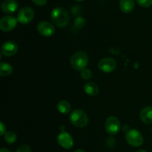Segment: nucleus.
Wrapping results in <instances>:
<instances>
[{
    "instance_id": "nucleus-1",
    "label": "nucleus",
    "mask_w": 152,
    "mask_h": 152,
    "mask_svg": "<svg viewBox=\"0 0 152 152\" xmlns=\"http://www.w3.org/2000/svg\"><path fill=\"white\" fill-rule=\"evenodd\" d=\"M50 16L53 24L59 28L66 26L70 20V16L68 11L63 7H55L52 10Z\"/></svg>"
},
{
    "instance_id": "nucleus-2",
    "label": "nucleus",
    "mask_w": 152,
    "mask_h": 152,
    "mask_svg": "<svg viewBox=\"0 0 152 152\" xmlns=\"http://www.w3.org/2000/svg\"><path fill=\"white\" fill-rule=\"evenodd\" d=\"M88 62V55L83 51H78L71 58V65L77 71H83L87 66Z\"/></svg>"
},
{
    "instance_id": "nucleus-3",
    "label": "nucleus",
    "mask_w": 152,
    "mask_h": 152,
    "mask_svg": "<svg viewBox=\"0 0 152 152\" xmlns=\"http://www.w3.org/2000/svg\"><path fill=\"white\" fill-rule=\"evenodd\" d=\"M70 121L76 127L83 128L87 126L88 123V118L84 111L76 109L73 111L70 115Z\"/></svg>"
},
{
    "instance_id": "nucleus-4",
    "label": "nucleus",
    "mask_w": 152,
    "mask_h": 152,
    "mask_svg": "<svg viewBox=\"0 0 152 152\" xmlns=\"http://www.w3.org/2000/svg\"><path fill=\"white\" fill-rule=\"evenodd\" d=\"M126 140L133 147H140L143 144V137L140 132L136 129H131L126 134Z\"/></svg>"
},
{
    "instance_id": "nucleus-5",
    "label": "nucleus",
    "mask_w": 152,
    "mask_h": 152,
    "mask_svg": "<svg viewBox=\"0 0 152 152\" xmlns=\"http://www.w3.org/2000/svg\"><path fill=\"white\" fill-rule=\"evenodd\" d=\"M34 12L30 7H23L19 10L17 14V20L21 24H28L33 20Z\"/></svg>"
},
{
    "instance_id": "nucleus-6",
    "label": "nucleus",
    "mask_w": 152,
    "mask_h": 152,
    "mask_svg": "<svg viewBox=\"0 0 152 152\" xmlns=\"http://www.w3.org/2000/svg\"><path fill=\"white\" fill-rule=\"evenodd\" d=\"M105 131L110 135H115L120 131V123L116 117H109L105 120Z\"/></svg>"
},
{
    "instance_id": "nucleus-7",
    "label": "nucleus",
    "mask_w": 152,
    "mask_h": 152,
    "mask_svg": "<svg viewBox=\"0 0 152 152\" xmlns=\"http://www.w3.org/2000/svg\"><path fill=\"white\" fill-rule=\"evenodd\" d=\"M17 19L12 16H5L0 20V28L2 31L8 32L14 29L17 24Z\"/></svg>"
},
{
    "instance_id": "nucleus-8",
    "label": "nucleus",
    "mask_w": 152,
    "mask_h": 152,
    "mask_svg": "<svg viewBox=\"0 0 152 152\" xmlns=\"http://www.w3.org/2000/svg\"><path fill=\"white\" fill-rule=\"evenodd\" d=\"M98 68L105 73H111L116 68V62L112 58H103L98 63Z\"/></svg>"
},
{
    "instance_id": "nucleus-9",
    "label": "nucleus",
    "mask_w": 152,
    "mask_h": 152,
    "mask_svg": "<svg viewBox=\"0 0 152 152\" xmlns=\"http://www.w3.org/2000/svg\"><path fill=\"white\" fill-rule=\"evenodd\" d=\"M57 142L62 148L65 149H70L72 148L74 145V140H73L72 137L68 132H65L62 131L57 137Z\"/></svg>"
},
{
    "instance_id": "nucleus-10",
    "label": "nucleus",
    "mask_w": 152,
    "mask_h": 152,
    "mask_svg": "<svg viewBox=\"0 0 152 152\" xmlns=\"http://www.w3.org/2000/svg\"><path fill=\"white\" fill-rule=\"evenodd\" d=\"M18 50V45L15 42L9 41L5 42L1 47V54L5 56H13Z\"/></svg>"
},
{
    "instance_id": "nucleus-11",
    "label": "nucleus",
    "mask_w": 152,
    "mask_h": 152,
    "mask_svg": "<svg viewBox=\"0 0 152 152\" xmlns=\"http://www.w3.org/2000/svg\"><path fill=\"white\" fill-rule=\"evenodd\" d=\"M37 30L42 36L45 37H48L53 35L55 31L53 25L46 21L39 22L37 26Z\"/></svg>"
},
{
    "instance_id": "nucleus-12",
    "label": "nucleus",
    "mask_w": 152,
    "mask_h": 152,
    "mask_svg": "<svg viewBox=\"0 0 152 152\" xmlns=\"http://www.w3.org/2000/svg\"><path fill=\"white\" fill-rule=\"evenodd\" d=\"M18 3L15 0H4L1 4V8L4 13H14L18 8Z\"/></svg>"
},
{
    "instance_id": "nucleus-13",
    "label": "nucleus",
    "mask_w": 152,
    "mask_h": 152,
    "mask_svg": "<svg viewBox=\"0 0 152 152\" xmlns=\"http://www.w3.org/2000/svg\"><path fill=\"white\" fill-rule=\"evenodd\" d=\"M140 120L145 124L152 123V107L146 106L141 110Z\"/></svg>"
},
{
    "instance_id": "nucleus-14",
    "label": "nucleus",
    "mask_w": 152,
    "mask_h": 152,
    "mask_svg": "<svg viewBox=\"0 0 152 152\" xmlns=\"http://www.w3.org/2000/svg\"><path fill=\"white\" fill-rule=\"evenodd\" d=\"M134 0H120V8L123 13H129L134 8Z\"/></svg>"
},
{
    "instance_id": "nucleus-15",
    "label": "nucleus",
    "mask_w": 152,
    "mask_h": 152,
    "mask_svg": "<svg viewBox=\"0 0 152 152\" xmlns=\"http://www.w3.org/2000/svg\"><path fill=\"white\" fill-rule=\"evenodd\" d=\"M85 91L90 96H96L99 93V88L93 82H89L85 85Z\"/></svg>"
},
{
    "instance_id": "nucleus-16",
    "label": "nucleus",
    "mask_w": 152,
    "mask_h": 152,
    "mask_svg": "<svg viewBox=\"0 0 152 152\" xmlns=\"http://www.w3.org/2000/svg\"><path fill=\"white\" fill-rule=\"evenodd\" d=\"M13 67L8 63L1 62L0 64V75L1 77H7L13 73Z\"/></svg>"
},
{
    "instance_id": "nucleus-17",
    "label": "nucleus",
    "mask_w": 152,
    "mask_h": 152,
    "mask_svg": "<svg viewBox=\"0 0 152 152\" xmlns=\"http://www.w3.org/2000/svg\"><path fill=\"white\" fill-rule=\"evenodd\" d=\"M58 111L62 114H68L71 111V105L67 101L62 100L58 102L57 104Z\"/></svg>"
},
{
    "instance_id": "nucleus-18",
    "label": "nucleus",
    "mask_w": 152,
    "mask_h": 152,
    "mask_svg": "<svg viewBox=\"0 0 152 152\" xmlns=\"http://www.w3.org/2000/svg\"><path fill=\"white\" fill-rule=\"evenodd\" d=\"M16 139L17 137H16V134L13 132H8L4 134V140L9 144L14 143L16 141Z\"/></svg>"
},
{
    "instance_id": "nucleus-19",
    "label": "nucleus",
    "mask_w": 152,
    "mask_h": 152,
    "mask_svg": "<svg viewBox=\"0 0 152 152\" xmlns=\"http://www.w3.org/2000/svg\"><path fill=\"white\" fill-rule=\"evenodd\" d=\"M74 25L77 28H82L83 27L85 26L86 25V19H84L82 16H78L75 19V21H74Z\"/></svg>"
},
{
    "instance_id": "nucleus-20",
    "label": "nucleus",
    "mask_w": 152,
    "mask_h": 152,
    "mask_svg": "<svg viewBox=\"0 0 152 152\" xmlns=\"http://www.w3.org/2000/svg\"><path fill=\"white\" fill-rule=\"evenodd\" d=\"M137 4L141 7H148L152 4V0H136Z\"/></svg>"
},
{
    "instance_id": "nucleus-21",
    "label": "nucleus",
    "mask_w": 152,
    "mask_h": 152,
    "mask_svg": "<svg viewBox=\"0 0 152 152\" xmlns=\"http://www.w3.org/2000/svg\"><path fill=\"white\" fill-rule=\"evenodd\" d=\"M81 76L83 79L85 80H88L91 77V72L89 69H86L85 68L84 70H83L81 72Z\"/></svg>"
},
{
    "instance_id": "nucleus-22",
    "label": "nucleus",
    "mask_w": 152,
    "mask_h": 152,
    "mask_svg": "<svg viewBox=\"0 0 152 152\" xmlns=\"http://www.w3.org/2000/svg\"><path fill=\"white\" fill-rule=\"evenodd\" d=\"M16 152H32V150L29 145H22L17 148Z\"/></svg>"
},
{
    "instance_id": "nucleus-23",
    "label": "nucleus",
    "mask_w": 152,
    "mask_h": 152,
    "mask_svg": "<svg viewBox=\"0 0 152 152\" xmlns=\"http://www.w3.org/2000/svg\"><path fill=\"white\" fill-rule=\"evenodd\" d=\"M106 145L109 148H113L115 145V140L112 137H108L106 140Z\"/></svg>"
},
{
    "instance_id": "nucleus-24",
    "label": "nucleus",
    "mask_w": 152,
    "mask_h": 152,
    "mask_svg": "<svg viewBox=\"0 0 152 152\" xmlns=\"http://www.w3.org/2000/svg\"><path fill=\"white\" fill-rule=\"evenodd\" d=\"M33 2L38 6H43L47 3L48 0H32Z\"/></svg>"
},
{
    "instance_id": "nucleus-25",
    "label": "nucleus",
    "mask_w": 152,
    "mask_h": 152,
    "mask_svg": "<svg viewBox=\"0 0 152 152\" xmlns=\"http://www.w3.org/2000/svg\"><path fill=\"white\" fill-rule=\"evenodd\" d=\"M6 133V126L3 123H0V135L3 136Z\"/></svg>"
},
{
    "instance_id": "nucleus-26",
    "label": "nucleus",
    "mask_w": 152,
    "mask_h": 152,
    "mask_svg": "<svg viewBox=\"0 0 152 152\" xmlns=\"http://www.w3.org/2000/svg\"><path fill=\"white\" fill-rule=\"evenodd\" d=\"M0 152H11L10 151H9L8 149H7V148H1V150H0Z\"/></svg>"
},
{
    "instance_id": "nucleus-27",
    "label": "nucleus",
    "mask_w": 152,
    "mask_h": 152,
    "mask_svg": "<svg viewBox=\"0 0 152 152\" xmlns=\"http://www.w3.org/2000/svg\"><path fill=\"white\" fill-rule=\"evenodd\" d=\"M136 152H147V151H145V150H144V149H140V150H138V151H136Z\"/></svg>"
},
{
    "instance_id": "nucleus-28",
    "label": "nucleus",
    "mask_w": 152,
    "mask_h": 152,
    "mask_svg": "<svg viewBox=\"0 0 152 152\" xmlns=\"http://www.w3.org/2000/svg\"><path fill=\"white\" fill-rule=\"evenodd\" d=\"M74 152H86L85 151H83V150H82V149H78V150H77V151H75Z\"/></svg>"
},
{
    "instance_id": "nucleus-29",
    "label": "nucleus",
    "mask_w": 152,
    "mask_h": 152,
    "mask_svg": "<svg viewBox=\"0 0 152 152\" xmlns=\"http://www.w3.org/2000/svg\"><path fill=\"white\" fill-rule=\"evenodd\" d=\"M76 1H83V0H75Z\"/></svg>"
}]
</instances>
